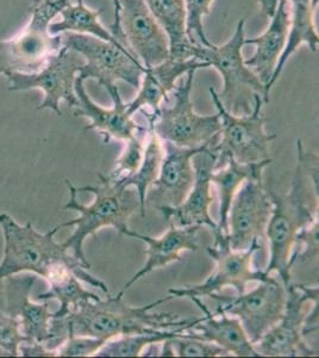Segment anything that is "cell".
Listing matches in <instances>:
<instances>
[{"label":"cell","mask_w":319,"mask_h":358,"mask_svg":"<svg viewBox=\"0 0 319 358\" xmlns=\"http://www.w3.org/2000/svg\"><path fill=\"white\" fill-rule=\"evenodd\" d=\"M113 10H114V21L111 25V34L113 37L117 40L121 45H124L126 48L129 49V45L126 43V37L121 33V27H119V8H121V0H112ZM131 52V50H130ZM133 53V52H131Z\"/></svg>","instance_id":"obj_36"},{"label":"cell","mask_w":319,"mask_h":358,"mask_svg":"<svg viewBox=\"0 0 319 358\" xmlns=\"http://www.w3.org/2000/svg\"><path fill=\"white\" fill-rule=\"evenodd\" d=\"M280 0H259L260 6H261V11L262 15L267 18H272L274 15L276 6L279 4Z\"/></svg>","instance_id":"obj_37"},{"label":"cell","mask_w":319,"mask_h":358,"mask_svg":"<svg viewBox=\"0 0 319 358\" xmlns=\"http://www.w3.org/2000/svg\"><path fill=\"white\" fill-rule=\"evenodd\" d=\"M72 0H34L30 20L10 40H0V74L38 72L62 47V36L49 33L54 18Z\"/></svg>","instance_id":"obj_5"},{"label":"cell","mask_w":319,"mask_h":358,"mask_svg":"<svg viewBox=\"0 0 319 358\" xmlns=\"http://www.w3.org/2000/svg\"><path fill=\"white\" fill-rule=\"evenodd\" d=\"M0 227L4 236V257L0 263V281L20 273H34L43 277L49 285L69 273L92 287L110 295L104 282L89 273L85 265L68 255L65 244H57L54 236L61 229L54 227L42 234L34 228L31 221L24 226L18 224L8 213L0 214Z\"/></svg>","instance_id":"obj_2"},{"label":"cell","mask_w":319,"mask_h":358,"mask_svg":"<svg viewBox=\"0 0 319 358\" xmlns=\"http://www.w3.org/2000/svg\"><path fill=\"white\" fill-rule=\"evenodd\" d=\"M84 83L85 79L77 74L74 86L77 104L74 108V116L89 118L91 123L85 127V131H99L104 135V143H109L112 138L128 141L135 138L138 131H144V128L138 126L128 113L117 85L106 90L112 99L113 106L111 109H105L91 99L86 92Z\"/></svg>","instance_id":"obj_16"},{"label":"cell","mask_w":319,"mask_h":358,"mask_svg":"<svg viewBox=\"0 0 319 358\" xmlns=\"http://www.w3.org/2000/svg\"><path fill=\"white\" fill-rule=\"evenodd\" d=\"M286 296L283 281L267 275L249 293L244 292L237 294V296L216 294L211 299L218 302L216 310L237 317L249 341L256 344L283 317Z\"/></svg>","instance_id":"obj_12"},{"label":"cell","mask_w":319,"mask_h":358,"mask_svg":"<svg viewBox=\"0 0 319 358\" xmlns=\"http://www.w3.org/2000/svg\"><path fill=\"white\" fill-rule=\"evenodd\" d=\"M170 38V57H193L194 47L186 33V10L184 0H144Z\"/></svg>","instance_id":"obj_26"},{"label":"cell","mask_w":319,"mask_h":358,"mask_svg":"<svg viewBox=\"0 0 319 358\" xmlns=\"http://www.w3.org/2000/svg\"><path fill=\"white\" fill-rule=\"evenodd\" d=\"M163 143L158 138L153 128L149 127V140L144 148L143 159L138 171L128 177L118 178L126 187H133L138 192V201H140V213L142 217H146V202L148 189L151 184L158 179L161 167L162 158H163Z\"/></svg>","instance_id":"obj_28"},{"label":"cell","mask_w":319,"mask_h":358,"mask_svg":"<svg viewBox=\"0 0 319 358\" xmlns=\"http://www.w3.org/2000/svg\"><path fill=\"white\" fill-rule=\"evenodd\" d=\"M291 4L290 10V30L286 47L280 57L274 76L266 87L265 104L269 103L272 87L283 73L287 60L295 53L302 45H307L313 53L318 52L319 35L316 30L315 11L318 0H287Z\"/></svg>","instance_id":"obj_24"},{"label":"cell","mask_w":319,"mask_h":358,"mask_svg":"<svg viewBox=\"0 0 319 358\" xmlns=\"http://www.w3.org/2000/svg\"><path fill=\"white\" fill-rule=\"evenodd\" d=\"M218 155L207 145V150L195 155L193 158V166L195 170V179L193 187L185 201L178 207L158 206L155 207L161 213L165 220L170 221L173 217L179 220L180 227L188 226H207L212 231H217V224L210 215V204L212 203L211 195V175L216 169Z\"/></svg>","instance_id":"obj_17"},{"label":"cell","mask_w":319,"mask_h":358,"mask_svg":"<svg viewBox=\"0 0 319 358\" xmlns=\"http://www.w3.org/2000/svg\"><path fill=\"white\" fill-rule=\"evenodd\" d=\"M101 184L97 187H75L66 179L71 197L65 209H71L80 214L72 221L59 224L60 228L75 226L73 234L64 243L68 250L73 251L75 259L91 268L85 252L84 243L87 236H96L98 231L104 227H113L118 233L126 232L131 216L140 208L138 196L129 192L118 179L98 173Z\"/></svg>","instance_id":"obj_3"},{"label":"cell","mask_w":319,"mask_h":358,"mask_svg":"<svg viewBox=\"0 0 319 358\" xmlns=\"http://www.w3.org/2000/svg\"><path fill=\"white\" fill-rule=\"evenodd\" d=\"M214 0H184L186 10V33L191 43L202 47H211L207 38L202 18L210 15L211 5Z\"/></svg>","instance_id":"obj_32"},{"label":"cell","mask_w":319,"mask_h":358,"mask_svg":"<svg viewBox=\"0 0 319 358\" xmlns=\"http://www.w3.org/2000/svg\"><path fill=\"white\" fill-rule=\"evenodd\" d=\"M214 243L207 248L211 258L217 263V268L200 285H187L185 288H172L168 294L174 297H212L222 293L228 287L234 288L237 294L246 292V283L259 282L267 276L265 271L255 270L251 265L253 256L261 248L260 243H255L251 248L237 252L230 248L228 234L214 231Z\"/></svg>","instance_id":"obj_11"},{"label":"cell","mask_w":319,"mask_h":358,"mask_svg":"<svg viewBox=\"0 0 319 358\" xmlns=\"http://www.w3.org/2000/svg\"><path fill=\"white\" fill-rule=\"evenodd\" d=\"M318 173L309 172L297 160L290 194L281 196L273 190V210L265 236L269 244V262L265 273H278L285 287L291 283V256L300 229L318 221Z\"/></svg>","instance_id":"obj_4"},{"label":"cell","mask_w":319,"mask_h":358,"mask_svg":"<svg viewBox=\"0 0 319 358\" xmlns=\"http://www.w3.org/2000/svg\"><path fill=\"white\" fill-rule=\"evenodd\" d=\"M202 226H188V227H177L174 222H170V229L160 238L143 236L128 228L124 236H131L138 241H144L148 245L146 251L147 258L144 266L135 273L126 285H123L119 293H126L131 285L140 281L142 277L146 276L154 270L165 268L173 262H181V253L185 251H198L199 229Z\"/></svg>","instance_id":"obj_21"},{"label":"cell","mask_w":319,"mask_h":358,"mask_svg":"<svg viewBox=\"0 0 319 358\" xmlns=\"http://www.w3.org/2000/svg\"><path fill=\"white\" fill-rule=\"evenodd\" d=\"M6 300L8 313L20 322V332L28 343H45L53 341L52 322L54 313L49 310L48 303H34L30 300L35 277L11 278L8 277Z\"/></svg>","instance_id":"obj_22"},{"label":"cell","mask_w":319,"mask_h":358,"mask_svg":"<svg viewBox=\"0 0 319 358\" xmlns=\"http://www.w3.org/2000/svg\"><path fill=\"white\" fill-rule=\"evenodd\" d=\"M288 30H290L288 1L280 0L266 31L260 36L244 40V45H254L256 48L254 55L251 59L244 60V64L260 78V80L265 85L263 103L266 98L267 85L269 84L272 78L274 76L278 62L283 54V49L286 47Z\"/></svg>","instance_id":"obj_23"},{"label":"cell","mask_w":319,"mask_h":358,"mask_svg":"<svg viewBox=\"0 0 319 358\" xmlns=\"http://www.w3.org/2000/svg\"><path fill=\"white\" fill-rule=\"evenodd\" d=\"M195 72L190 71L186 79L175 86L173 106L160 108L155 115H146L149 127L163 143L181 148H198L210 143L221 131L218 114L202 116L194 111L191 92Z\"/></svg>","instance_id":"obj_8"},{"label":"cell","mask_w":319,"mask_h":358,"mask_svg":"<svg viewBox=\"0 0 319 358\" xmlns=\"http://www.w3.org/2000/svg\"><path fill=\"white\" fill-rule=\"evenodd\" d=\"M105 342L99 338L69 334L55 351L57 356L61 357H89L96 356Z\"/></svg>","instance_id":"obj_34"},{"label":"cell","mask_w":319,"mask_h":358,"mask_svg":"<svg viewBox=\"0 0 319 358\" xmlns=\"http://www.w3.org/2000/svg\"><path fill=\"white\" fill-rule=\"evenodd\" d=\"M101 13L103 8L92 10L87 8L84 0H75V3L71 1L61 11V21L49 25V33L52 35L65 33L82 34L97 37L113 45H123L113 37L107 29L101 25L99 21Z\"/></svg>","instance_id":"obj_27"},{"label":"cell","mask_w":319,"mask_h":358,"mask_svg":"<svg viewBox=\"0 0 319 358\" xmlns=\"http://www.w3.org/2000/svg\"><path fill=\"white\" fill-rule=\"evenodd\" d=\"M286 292L283 317L254 344L255 349L261 357H316L318 351L307 345L303 326L306 317L305 303L318 296V287L290 283Z\"/></svg>","instance_id":"obj_13"},{"label":"cell","mask_w":319,"mask_h":358,"mask_svg":"<svg viewBox=\"0 0 319 358\" xmlns=\"http://www.w3.org/2000/svg\"><path fill=\"white\" fill-rule=\"evenodd\" d=\"M209 143L198 148H181L173 143H163V158L158 177L153 184L158 206L178 207L186 199L195 179L192 159L207 150ZM156 206V207H158Z\"/></svg>","instance_id":"obj_19"},{"label":"cell","mask_w":319,"mask_h":358,"mask_svg":"<svg viewBox=\"0 0 319 358\" xmlns=\"http://www.w3.org/2000/svg\"><path fill=\"white\" fill-rule=\"evenodd\" d=\"M168 296L141 307H131L123 301V294L107 295L106 300L87 299L79 302L62 319H53L52 337L66 338L69 334L109 341L135 334H153L160 330L178 329L192 320H184L173 313H150L155 307L170 301Z\"/></svg>","instance_id":"obj_1"},{"label":"cell","mask_w":319,"mask_h":358,"mask_svg":"<svg viewBox=\"0 0 319 358\" xmlns=\"http://www.w3.org/2000/svg\"><path fill=\"white\" fill-rule=\"evenodd\" d=\"M23 343H28V339L20 332L16 317L0 312V350L5 356H20V346Z\"/></svg>","instance_id":"obj_33"},{"label":"cell","mask_w":319,"mask_h":358,"mask_svg":"<svg viewBox=\"0 0 319 358\" xmlns=\"http://www.w3.org/2000/svg\"><path fill=\"white\" fill-rule=\"evenodd\" d=\"M62 45L85 59V66L79 73L85 80L94 79L106 90L116 85L118 80L128 83L135 89L141 85L144 66L126 47L74 33H66Z\"/></svg>","instance_id":"obj_9"},{"label":"cell","mask_w":319,"mask_h":358,"mask_svg":"<svg viewBox=\"0 0 319 358\" xmlns=\"http://www.w3.org/2000/svg\"><path fill=\"white\" fill-rule=\"evenodd\" d=\"M0 356H5L4 352H3L1 350H0Z\"/></svg>","instance_id":"obj_38"},{"label":"cell","mask_w":319,"mask_h":358,"mask_svg":"<svg viewBox=\"0 0 319 358\" xmlns=\"http://www.w3.org/2000/svg\"><path fill=\"white\" fill-rule=\"evenodd\" d=\"M244 24L241 20L234 36L222 45L194 47L193 57L207 62L218 71L224 82V90L218 97L228 110L234 115L251 114V97L259 94L265 97V85L260 78L244 64Z\"/></svg>","instance_id":"obj_7"},{"label":"cell","mask_w":319,"mask_h":358,"mask_svg":"<svg viewBox=\"0 0 319 358\" xmlns=\"http://www.w3.org/2000/svg\"><path fill=\"white\" fill-rule=\"evenodd\" d=\"M174 356L178 357H219V356H230L228 351L214 343L202 341L198 338L188 337L182 332L177 337L168 338Z\"/></svg>","instance_id":"obj_31"},{"label":"cell","mask_w":319,"mask_h":358,"mask_svg":"<svg viewBox=\"0 0 319 358\" xmlns=\"http://www.w3.org/2000/svg\"><path fill=\"white\" fill-rule=\"evenodd\" d=\"M195 319L188 325L181 326L173 330H160L153 334H135L106 341L96 357H138L148 346L156 345L168 338L180 336L194 324Z\"/></svg>","instance_id":"obj_29"},{"label":"cell","mask_w":319,"mask_h":358,"mask_svg":"<svg viewBox=\"0 0 319 358\" xmlns=\"http://www.w3.org/2000/svg\"><path fill=\"white\" fill-rule=\"evenodd\" d=\"M273 210L262 175L246 179L236 192L228 214V238L234 251L242 252L265 236Z\"/></svg>","instance_id":"obj_14"},{"label":"cell","mask_w":319,"mask_h":358,"mask_svg":"<svg viewBox=\"0 0 319 358\" xmlns=\"http://www.w3.org/2000/svg\"><path fill=\"white\" fill-rule=\"evenodd\" d=\"M49 287L50 288L48 292L40 294L37 296V300H57L60 302V308L54 313L53 319L65 317L82 300L101 299L96 294L89 293V290L84 289L79 283V278L73 273H69L59 281L50 283Z\"/></svg>","instance_id":"obj_30"},{"label":"cell","mask_w":319,"mask_h":358,"mask_svg":"<svg viewBox=\"0 0 319 358\" xmlns=\"http://www.w3.org/2000/svg\"><path fill=\"white\" fill-rule=\"evenodd\" d=\"M273 160L268 159L261 163L241 164L235 159L229 158L223 167H218L212 172L211 180L218 187L219 192V222L217 231L228 234V214L236 192L246 179L261 176Z\"/></svg>","instance_id":"obj_25"},{"label":"cell","mask_w":319,"mask_h":358,"mask_svg":"<svg viewBox=\"0 0 319 358\" xmlns=\"http://www.w3.org/2000/svg\"><path fill=\"white\" fill-rule=\"evenodd\" d=\"M188 299L204 313V317L195 319V322L185 330L188 337L214 343L237 357H261L237 317H229L223 310L212 313L200 297Z\"/></svg>","instance_id":"obj_20"},{"label":"cell","mask_w":319,"mask_h":358,"mask_svg":"<svg viewBox=\"0 0 319 358\" xmlns=\"http://www.w3.org/2000/svg\"><path fill=\"white\" fill-rule=\"evenodd\" d=\"M207 62H200L195 57L179 59L170 57L165 62L151 67H144L141 85L138 96L133 102L126 104L131 116L136 111L149 108L151 115L160 110L163 101L168 102V94L174 91L179 79L190 71L207 69Z\"/></svg>","instance_id":"obj_18"},{"label":"cell","mask_w":319,"mask_h":358,"mask_svg":"<svg viewBox=\"0 0 319 358\" xmlns=\"http://www.w3.org/2000/svg\"><path fill=\"white\" fill-rule=\"evenodd\" d=\"M119 27L130 50L144 67L170 57V38L144 0H121Z\"/></svg>","instance_id":"obj_15"},{"label":"cell","mask_w":319,"mask_h":358,"mask_svg":"<svg viewBox=\"0 0 319 358\" xmlns=\"http://www.w3.org/2000/svg\"><path fill=\"white\" fill-rule=\"evenodd\" d=\"M85 64V59L80 54L62 45L38 72L6 74L8 89L10 91L40 90L45 98L37 109H50L55 111L57 116H62L60 108L62 101L72 108L77 106V98L74 86L77 74L80 73Z\"/></svg>","instance_id":"obj_10"},{"label":"cell","mask_w":319,"mask_h":358,"mask_svg":"<svg viewBox=\"0 0 319 358\" xmlns=\"http://www.w3.org/2000/svg\"><path fill=\"white\" fill-rule=\"evenodd\" d=\"M209 91L221 118V131L210 141L211 148L218 155L216 169L223 166L229 158L241 164L261 163L272 159L271 143L276 134H268L265 129L267 120L262 114V96L254 94L251 114L234 115L224 106L214 87Z\"/></svg>","instance_id":"obj_6"},{"label":"cell","mask_w":319,"mask_h":358,"mask_svg":"<svg viewBox=\"0 0 319 358\" xmlns=\"http://www.w3.org/2000/svg\"><path fill=\"white\" fill-rule=\"evenodd\" d=\"M143 153H144V147L136 136L128 140L126 150L117 160V166L109 177L118 179L135 173L141 165Z\"/></svg>","instance_id":"obj_35"}]
</instances>
